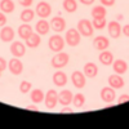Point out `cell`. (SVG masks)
<instances>
[{"instance_id":"obj_1","label":"cell","mask_w":129,"mask_h":129,"mask_svg":"<svg viewBox=\"0 0 129 129\" xmlns=\"http://www.w3.org/2000/svg\"><path fill=\"white\" fill-rule=\"evenodd\" d=\"M70 62V56L67 54V53H64V52H58L56 53L54 56H53V58L50 59V64H52V67L53 69H63L64 66H67Z\"/></svg>"},{"instance_id":"obj_2","label":"cell","mask_w":129,"mask_h":129,"mask_svg":"<svg viewBox=\"0 0 129 129\" xmlns=\"http://www.w3.org/2000/svg\"><path fill=\"white\" fill-rule=\"evenodd\" d=\"M76 28H78V31L80 32V35H81V36H85V38L92 36L93 32H94V27H93L92 21L85 19V18H83V19L79 21Z\"/></svg>"},{"instance_id":"obj_3","label":"cell","mask_w":129,"mask_h":129,"mask_svg":"<svg viewBox=\"0 0 129 129\" xmlns=\"http://www.w3.org/2000/svg\"><path fill=\"white\" fill-rule=\"evenodd\" d=\"M81 40V35L78 31V28H69L66 31V35H64V41L66 44L70 47H78L80 44Z\"/></svg>"},{"instance_id":"obj_4","label":"cell","mask_w":129,"mask_h":129,"mask_svg":"<svg viewBox=\"0 0 129 129\" xmlns=\"http://www.w3.org/2000/svg\"><path fill=\"white\" fill-rule=\"evenodd\" d=\"M64 39L61 36V35H52L49 38V41H48V47L52 52L54 53H58V52H62V49L64 48Z\"/></svg>"},{"instance_id":"obj_5","label":"cell","mask_w":129,"mask_h":129,"mask_svg":"<svg viewBox=\"0 0 129 129\" xmlns=\"http://www.w3.org/2000/svg\"><path fill=\"white\" fill-rule=\"evenodd\" d=\"M57 103H58V93L54 89H49L45 93V97H44L45 107L48 110H53V109H56Z\"/></svg>"},{"instance_id":"obj_6","label":"cell","mask_w":129,"mask_h":129,"mask_svg":"<svg viewBox=\"0 0 129 129\" xmlns=\"http://www.w3.org/2000/svg\"><path fill=\"white\" fill-rule=\"evenodd\" d=\"M10 53H12L13 57H17V58H21L26 54V44H23L22 41L19 40H14L12 41L10 44Z\"/></svg>"},{"instance_id":"obj_7","label":"cell","mask_w":129,"mask_h":129,"mask_svg":"<svg viewBox=\"0 0 129 129\" xmlns=\"http://www.w3.org/2000/svg\"><path fill=\"white\" fill-rule=\"evenodd\" d=\"M8 70L10 71V74L14 75V76H18V75L22 74L23 71V63L21 62L19 58L14 57L8 62Z\"/></svg>"},{"instance_id":"obj_8","label":"cell","mask_w":129,"mask_h":129,"mask_svg":"<svg viewBox=\"0 0 129 129\" xmlns=\"http://www.w3.org/2000/svg\"><path fill=\"white\" fill-rule=\"evenodd\" d=\"M35 13L40 17V18H48L49 16H50V13H52V7H50V4L49 3H47V2H40V3H38V5H36V8H35Z\"/></svg>"},{"instance_id":"obj_9","label":"cell","mask_w":129,"mask_h":129,"mask_svg":"<svg viewBox=\"0 0 129 129\" xmlns=\"http://www.w3.org/2000/svg\"><path fill=\"white\" fill-rule=\"evenodd\" d=\"M71 81L74 84L75 88L78 89H83L87 85V80H85V75L81 71H74L71 75Z\"/></svg>"},{"instance_id":"obj_10","label":"cell","mask_w":129,"mask_h":129,"mask_svg":"<svg viewBox=\"0 0 129 129\" xmlns=\"http://www.w3.org/2000/svg\"><path fill=\"white\" fill-rule=\"evenodd\" d=\"M93 47L95 50H106L107 48L110 47V39L109 38H106L103 35H98V36H95L94 40H93Z\"/></svg>"},{"instance_id":"obj_11","label":"cell","mask_w":129,"mask_h":129,"mask_svg":"<svg viewBox=\"0 0 129 129\" xmlns=\"http://www.w3.org/2000/svg\"><path fill=\"white\" fill-rule=\"evenodd\" d=\"M100 95H101V100H102L103 102H106V103H111V102L115 101V98H116L115 89L111 88L110 85H109V87H103V88L101 89Z\"/></svg>"},{"instance_id":"obj_12","label":"cell","mask_w":129,"mask_h":129,"mask_svg":"<svg viewBox=\"0 0 129 129\" xmlns=\"http://www.w3.org/2000/svg\"><path fill=\"white\" fill-rule=\"evenodd\" d=\"M49 23H50V30H53L54 32H62L66 28V21L59 16L53 17Z\"/></svg>"},{"instance_id":"obj_13","label":"cell","mask_w":129,"mask_h":129,"mask_svg":"<svg viewBox=\"0 0 129 129\" xmlns=\"http://www.w3.org/2000/svg\"><path fill=\"white\" fill-rule=\"evenodd\" d=\"M52 81H53V84H54L56 87H59L61 88V87H64V85L67 84L69 79H67V75L64 74L63 71L58 70V71H56L54 74H53Z\"/></svg>"},{"instance_id":"obj_14","label":"cell","mask_w":129,"mask_h":129,"mask_svg":"<svg viewBox=\"0 0 129 129\" xmlns=\"http://www.w3.org/2000/svg\"><path fill=\"white\" fill-rule=\"evenodd\" d=\"M107 31H109V35L112 39H117L121 35V25L117 21H111L107 25Z\"/></svg>"},{"instance_id":"obj_15","label":"cell","mask_w":129,"mask_h":129,"mask_svg":"<svg viewBox=\"0 0 129 129\" xmlns=\"http://www.w3.org/2000/svg\"><path fill=\"white\" fill-rule=\"evenodd\" d=\"M14 31L12 27L9 26H3V28L0 30V40L4 41V43H12L13 39H14Z\"/></svg>"},{"instance_id":"obj_16","label":"cell","mask_w":129,"mask_h":129,"mask_svg":"<svg viewBox=\"0 0 129 129\" xmlns=\"http://www.w3.org/2000/svg\"><path fill=\"white\" fill-rule=\"evenodd\" d=\"M109 85L114 89H121L124 87V79L121 78V75L119 74H112L109 76Z\"/></svg>"},{"instance_id":"obj_17","label":"cell","mask_w":129,"mask_h":129,"mask_svg":"<svg viewBox=\"0 0 129 129\" xmlns=\"http://www.w3.org/2000/svg\"><path fill=\"white\" fill-rule=\"evenodd\" d=\"M83 72L87 78H95L97 75H98V67H97V64L93 63V62H87L84 64L83 67Z\"/></svg>"},{"instance_id":"obj_18","label":"cell","mask_w":129,"mask_h":129,"mask_svg":"<svg viewBox=\"0 0 129 129\" xmlns=\"http://www.w3.org/2000/svg\"><path fill=\"white\" fill-rule=\"evenodd\" d=\"M35 30H36V32H38L39 35H47L48 32L50 31V23L48 22L47 19L41 18V19H39L38 22H36Z\"/></svg>"},{"instance_id":"obj_19","label":"cell","mask_w":129,"mask_h":129,"mask_svg":"<svg viewBox=\"0 0 129 129\" xmlns=\"http://www.w3.org/2000/svg\"><path fill=\"white\" fill-rule=\"evenodd\" d=\"M111 66H112V70L115 71V74H119V75H123L128 71V63L124 59H114Z\"/></svg>"},{"instance_id":"obj_20","label":"cell","mask_w":129,"mask_h":129,"mask_svg":"<svg viewBox=\"0 0 129 129\" xmlns=\"http://www.w3.org/2000/svg\"><path fill=\"white\" fill-rule=\"evenodd\" d=\"M98 59H100V62L103 64V66H111L115 58H114L112 52H110V50L106 49V50H102V52L100 53Z\"/></svg>"},{"instance_id":"obj_21","label":"cell","mask_w":129,"mask_h":129,"mask_svg":"<svg viewBox=\"0 0 129 129\" xmlns=\"http://www.w3.org/2000/svg\"><path fill=\"white\" fill-rule=\"evenodd\" d=\"M26 43V47L27 48H31V49H35L40 45L41 43V39H40V35L38 34V32H32V34L25 40Z\"/></svg>"},{"instance_id":"obj_22","label":"cell","mask_w":129,"mask_h":129,"mask_svg":"<svg viewBox=\"0 0 129 129\" xmlns=\"http://www.w3.org/2000/svg\"><path fill=\"white\" fill-rule=\"evenodd\" d=\"M72 98L74 94L71 93V90H62L58 94V103H61L62 106H69L70 103H72Z\"/></svg>"},{"instance_id":"obj_23","label":"cell","mask_w":129,"mask_h":129,"mask_svg":"<svg viewBox=\"0 0 129 129\" xmlns=\"http://www.w3.org/2000/svg\"><path fill=\"white\" fill-rule=\"evenodd\" d=\"M32 32H34V30H32V27L28 23H22L18 27V36L21 39H23V40H26Z\"/></svg>"},{"instance_id":"obj_24","label":"cell","mask_w":129,"mask_h":129,"mask_svg":"<svg viewBox=\"0 0 129 129\" xmlns=\"http://www.w3.org/2000/svg\"><path fill=\"white\" fill-rule=\"evenodd\" d=\"M16 9V5L13 3V0H0V10L3 13H12Z\"/></svg>"},{"instance_id":"obj_25","label":"cell","mask_w":129,"mask_h":129,"mask_svg":"<svg viewBox=\"0 0 129 129\" xmlns=\"http://www.w3.org/2000/svg\"><path fill=\"white\" fill-rule=\"evenodd\" d=\"M35 12L32 9H30V8H26V9H23L22 12H21V14H19V18H21V21H22L23 23H28V22H31L32 19H34V17H35Z\"/></svg>"},{"instance_id":"obj_26","label":"cell","mask_w":129,"mask_h":129,"mask_svg":"<svg viewBox=\"0 0 129 129\" xmlns=\"http://www.w3.org/2000/svg\"><path fill=\"white\" fill-rule=\"evenodd\" d=\"M62 7L64 9V12L75 13L78 10V2H76V0H63Z\"/></svg>"},{"instance_id":"obj_27","label":"cell","mask_w":129,"mask_h":129,"mask_svg":"<svg viewBox=\"0 0 129 129\" xmlns=\"http://www.w3.org/2000/svg\"><path fill=\"white\" fill-rule=\"evenodd\" d=\"M44 92H43L41 89H34V90H31V94H30V98L31 101L34 102V103H40L44 101Z\"/></svg>"},{"instance_id":"obj_28","label":"cell","mask_w":129,"mask_h":129,"mask_svg":"<svg viewBox=\"0 0 129 129\" xmlns=\"http://www.w3.org/2000/svg\"><path fill=\"white\" fill-rule=\"evenodd\" d=\"M90 14H92V18H103L107 14V10H106V8L103 5H95L92 9Z\"/></svg>"},{"instance_id":"obj_29","label":"cell","mask_w":129,"mask_h":129,"mask_svg":"<svg viewBox=\"0 0 129 129\" xmlns=\"http://www.w3.org/2000/svg\"><path fill=\"white\" fill-rule=\"evenodd\" d=\"M72 105L75 106V109H81L85 105V95L83 93H76L72 98Z\"/></svg>"},{"instance_id":"obj_30","label":"cell","mask_w":129,"mask_h":129,"mask_svg":"<svg viewBox=\"0 0 129 129\" xmlns=\"http://www.w3.org/2000/svg\"><path fill=\"white\" fill-rule=\"evenodd\" d=\"M92 23L95 30H103L106 27V18L105 17L103 18H93Z\"/></svg>"},{"instance_id":"obj_31","label":"cell","mask_w":129,"mask_h":129,"mask_svg":"<svg viewBox=\"0 0 129 129\" xmlns=\"http://www.w3.org/2000/svg\"><path fill=\"white\" fill-rule=\"evenodd\" d=\"M31 89H32V84H31L30 81H26V80L21 81V84H19V92L22 93V94L28 93Z\"/></svg>"},{"instance_id":"obj_32","label":"cell","mask_w":129,"mask_h":129,"mask_svg":"<svg viewBox=\"0 0 129 129\" xmlns=\"http://www.w3.org/2000/svg\"><path fill=\"white\" fill-rule=\"evenodd\" d=\"M125 102H129V94H121L119 98H117V105H121V103H125Z\"/></svg>"},{"instance_id":"obj_33","label":"cell","mask_w":129,"mask_h":129,"mask_svg":"<svg viewBox=\"0 0 129 129\" xmlns=\"http://www.w3.org/2000/svg\"><path fill=\"white\" fill-rule=\"evenodd\" d=\"M7 67H8V62L5 61V58L0 57V71L4 72V71L7 70Z\"/></svg>"},{"instance_id":"obj_34","label":"cell","mask_w":129,"mask_h":129,"mask_svg":"<svg viewBox=\"0 0 129 129\" xmlns=\"http://www.w3.org/2000/svg\"><path fill=\"white\" fill-rule=\"evenodd\" d=\"M18 2L23 8H30L32 5V3H34V0H18Z\"/></svg>"},{"instance_id":"obj_35","label":"cell","mask_w":129,"mask_h":129,"mask_svg":"<svg viewBox=\"0 0 129 129\" xmlns=\"http://www.w3.org/2000/svg\"><path fill=\"white\" fill-rule=\"evenodd\" d=\"M7 17H5V13H3L2 10H0V27H3L7 25Z\"/></svg>"},{"instance_id":"obj_36","label":"cell","mask_w":129,"mask_h":129,"mask_svg":"<svg viewBox=\"0 0 129 129\" xmlns=\"http://www.w3.org/2000/svg\"><path fill=\"white\" fill-rule=\"evenodd\" d=\"M100 2H101V4L103 7H112L116 0H100Z\"/></svg>"},{"instance_id":"obj_37","label":"cell","mask_w":129,"mask_h":129,"mask_svg":"<svg viewBox=\"0 0 129 129\" xmlns=\"http://www.w3.org/2000/svg\"><path fill=\"white\" fill-rule=\"evenodd\" d=\"M59 112H61V114H72L74 111H72L71 107H69V106H63V109H62Z\"/></svg>"},{"instance_id":"obj_38","label":"cell","mask_w":129,"mask_h":129,"mask_svg":"<svg viewBox=\"0 0 129 129\" xmlns=\"http://www.w3.org/2000/svg\"><path fill=\"white\" fill-rule=\"evenodd\" d=\"M121 32L125 35V36H128L129 38V23L128 25H125L124 27H121Z\"/></svg>"},{"instance_id":"obj_39","label":"cell","mask_w":129,"mask_h":129,"mask_svg":"<svg viewBox=\"0 0 129 129\" xmlns=\"http://www.w3.org/2000/svg\"><path fill=\"white\" fill-rule=\"evenodd\" d=\"M79 2H80L81 4H84V5H92L95 0H79Z\"/></svg>"},{"instance_id":"obj_40","label":"cell","mask_w":129,"mask_h":129,"mask_svg":"<svg viewBox=\"0 0 129 129\" xmlns=\"http://www.w3.org/2000/svg\"><path fill=\"white\" fill-rule=\"evenodd\" d=\"M27 110H34V111H39V109H38V106H35V105H30V106H27L26 107Z\"/></svg>"},{"instance_id":"obj_41","label":"cell","mask_w":129,"mask_h":129,"mask_svg":"<svg viewBox=\"0 0 129 129\" xmlns=\"http://www.w3.org/2000/svg\"><path fill=\"white\" fill-rule=\"evenodd\" d=\"M117 19H119V21H120V19H123V16H121V14H119V16H117Z\"/></svg>"},{"instance_id":"obj_42","label":"cell","mask_w":129,"mask_h":129,"mask_svg":"<svg viewBox=\"0 0 129 129\" xmlns=\"http://www.w3.org/2000/svg\"><path fill=\"white\" fill-rule=\"evenodd\" d=\"M0 76H2V71H0Z\"/></svg>"}]
</instances>
